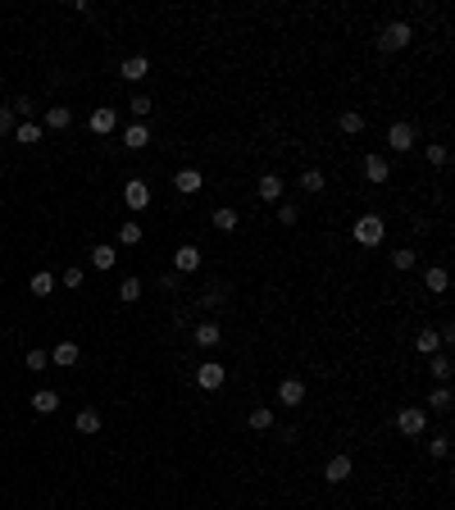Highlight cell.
I'll list each match as a JSON object with an SVG mask.
<instances>
[{
    "label": "cell",
    "mask_w": 455,
    "mask_h": 510,
    "mask_svg": "<svg viewBox=\"0 0 455 510\" xmlns=\"http://www.w3.org/2000/svg\"><path fill=\"white\" fill-rule=\"evenodd\" d=\"M410 23H405V18H396V23H387L383 27V37H378V51H405V46H410Z\"/></svg>",
    "instance_id": "cell-1"
},
{
    "label": "cell",
    "mask_w": 455,
    "mask_h": 510,
    "mask_svg": "<svg viewBox=\"0 0 455 510\" xmlns=\"http://www.w3.org/2000/svg\"><path fill=\"white\" fill-rule=\"evenodd\" d=\"M383 233H387V224H383L378 215L355 219V242H360V246H378V242H383Z\"/></svg>",
    "instance_id": "cell-2"
},
{
    "label": "cell",
    "mask_w": 455,
    "mask_h": 510,
    "mask_svg": "<svg viewBox=\"0 0 455 510\" xmlns=\"http://www.w3.org/2000/svg\"><path fill=\"white\" fill-rule=\"evenodd\" d=\"M396 428H401V433H405V438H419V433H423V428H428V415H423V410H419V406H405V410H401V415H396Z\"/></svg>",
    "instance_id": "cell-3"
},
{
    "label": "cell",
    "mask_w": 455,
    "mask_h": 510,
    "mask_svg": "<svg viewBox=\"0 0 455 510\" xmlns=\"http://www.w3.org/2000/svg\"><path fill=\"white\" fill-rule=\"evenodd\" d=\"M123 200H128V210H137V215H141V210L150 205V187H146V182H141V178L123 182Z\"/></svg>",
    "instance_id": "cell-4"
},
{
    "label": "cell",
    "mask_w": 455,
    "mask_h": 510,
    "mask_svg": "<svg viewBox=\"0 0 455 510\" xmlns=\"http://www.w3.org/2000/svg\"><path fill=\"white\" fill-rule=\"evenodd\" d=\"M224 378H228V369H224V364H214V360L196 369V383H200L205 392H219V388H224Z\"/></svg>",
    "instance_id": "cell-5"
},
{
    "label": "cell",
    "mask_w": 455,
    "mask_h": 510,
    "mask_svg": "<svg viewBox=\"0 0 455 510\" xmlns=\"http://www.w3.org/2000/svg\"><path fill=\"white\" fill-rule=\"evenodd\" d=\"M351 474H355V460H351V456H333V460L323 465V478H328V483H346Z\"/></svg>",
    "instance_id": "cell-6"
},
{
    "label": "cell",
    "mask_w": 455,
    "mask_h": 510,
    "mask_svg": "<svg viewBox=\"0 0 455 510\" xmlns=\"http://www.w3.org/2000/svg\"><path fill=\"white\" fill-rule=\"evenodd\" d=\"M86 128H91L96 137H105V132L119 128V114H114V110H91V114H86Z\"/></svg>",
    "instance_id": "cell-7"
},
{
    "label": "cell",
    "mask_w": 455,
    "mask_h": 510,
    "mask_svg": "<svg viewBox=\"0 0 455 510\" xmlns=\"http://www.w3.org/2000/svg\"><path fill=\"white\" fill-rule=\"evenodd\" d=\"M173 187H178L182 196H196V191L205 187V178H200V169H178L173 173Z\"/></svg>",
    "instance_id": "cell-8"
},
{
    "label": "cell",
    "mask_w": 455,
    "mask_h": 510,
    "mask_svg": "<svg viewBox=\"0 0 455 510\" xmlns=\"http://www.w3.org/2000/svg\"><path fill=\"white\" fill-rule=\"evenodd\" d=\"M387 146L392 151H410L414 146V123H392V128H387Z\"/></svg>",
    "instance_id": "cell-9"
},
{
    "label": "cell",
    "mask_w": 455,
    "mask_h": 510,
    "mask_svg": "<svg viewBox=\"0 0 455 510\" xmlns=\"http://www.w3.org/2000/svg\"><path fill=\"white\" fill-rule=\"evenodd\" d=\"M173 269H178V274H196V269H200V251H196V246H178V251H173Z\"/></svg>",
    "instance_id": "cell-10"
},
{
    "label": "cell",
    "mask_w": 455,
    "mask_h": 510,
    "mask_svg": "<svg viewBox=\"0 0 455 510\" xmlns=\"http://www.w3.org/2000/svg\"><path fill=\"white\" fill-rule=\"evenodd\" d=\"M278 401H283V406H301L305 401V383L301 378H283L278 383Z\"/></svg>",
    "instance_id": "cell-11"
},
{
    "label": "cell",
    "mask_w": 455,
    "mask_h": 510,
    "mask_svg": "<svg viewBox=\"0 0 455 510\" xmlns=\"http://www.w3.org/2000/svg\"><path fill=\"white\" fill-rule=\"evenodd\" d=\"M119 73H123L128 82H141V78L150 73V60H146V55H128V60L119 64Z\"/></svg>",
    "instance_id": "cell-12"
},
{
    "label": "cell",
    "mask_w": 455,
    "mask_h": 510,
    "mask_svg": "<svg viewBox=\"0 0 455 510\" xmlns=\"http://www.w3.org/2000/svg\"><path fill=\"white\" fill-rule=\"evenodd\" d=\"M41 137H46V128H41L37 119H23V123L14 128V141H18V146H37Z\"/></svg>",
    "instance_id": "cell-13"
},
{
    "label": "cell",
    "mask_w": 455,
    "mask_h": 510,
    "mask_svg": "<svg viewBox=\"0 0 455 510\" xmlns=\"http://www.w3.org/2000/svg\"><path fill=\"white\" fill-rule=\"evenodd\" d=\"M123 146H128V151L150 146V128H146V123H128V128H123Z\"/></svg>",
    "instance_id": "cell-14"
},
{
    "label": "cell",
    "mask_w": 455,
    "mask_h": 510,
    "mask_svg": "<svg viewBox=\"0 0 455 510\" xmlns=\"http://www.w3.org/2000/svg\"><path fill=\"white\" fill-rule=\"evenodd\" d=\"M32 410L37 415H55V410H60V392H51V388L32 392Z\"/></svg>",
    "instance_id": "cell-15"
},
{
    "label": "cell",
    "mask_w": 455,
    "mask_h": 510,
    "mask_svg": "<svg viewBox=\"0 0 455 510\" xmlns=\"http://www.w3.org/2000/svg\"><path fill=\"white\" fill-rule=\"evenodd\" d=\"M255 191H259V200H283V178H278V173H264V178L255 182Z\"/></svg>",
    "instance_id": "cell-16"
},
{
    "label": "cell",
    "mask_w": 455,
    "mask_h": 510,
    "mask_svg": "<svg viewBox=\"0 0 455 510\" xmlns=\"http://www.w3.org/2000/svg\"><path fill=\"white\" fill-rule=\"evenodd\" d=\"M69 123H73V110H64V105H55V110H46V114H41V128H51V132L69 128Z\"/></svg>",
    "instance_id": "cell-17"
},
{
    "label": "cell",
    "mask_w": 455,
    "mask_h": 510,
    "mask_svg": "<svg viewBox=\"0 0 455 510\" xmlns=\"http://www.w3.org/2000/svg\"><path fill=\"white\" fill-rule=\"evenodd\" d=\"M210 219H214V228H219V233H232V228L241 224V215H237V210H232V205H219V210H214V215H210Z\"/></svg>",
    "instance_id": "cell-18"
},
{
    "label": "cell",
    "mask_w": 455,
    "mask_h": 510,
    "mask_svg": "<svg viewBox=\"0 0 455 510\" xmlns=\"http://www.w3.org/2000/svg\"><path fill=\"white\" fill-rule=\"evenodd\" d=\"M337 128H342V132H351V137H360V132H364V114H360V110H342Z\"/></svg>",
    "instance_id": "cell-19"
},
{
    "label": "cell",
    "mask_w": 455,
    "mask_h": 510,
    "mask_svg": "<svg viewBox=\"0 0 455 510\" xmlns=\"http://www.w3.org/2000/svg\"><path fill=\"white\" fill-rule=\"evenodd\" d=\"M77 355H82V351H77V342H60V346H55V351H51V360L69 369V364H77Z\"/></svg>",
    "instance_id": "cell-20"
},
{
    "label": "cell",
    "mask_w": 455,
    "mask_h": 510,
    "mask_svg": "<svg viewBox=\"0 0 455 510\" xmlns=\"http://www.w3.org/2000/svg\"><path fill=\"white\" fill-rule=\"evenodd\" d=\"M387 173H392V169H387L383 155H369V160H364V178H369V182H387Z\"/></svg>",
    "instance_id": "cell-21"
},
{
    "label": "cell",
    "mask_w": 455,
    "mask_h": 510,
    "mask_svg": "<svg viewBox=\"0 0 455 510\" xmlns=\"http://www.w3.org/2000/svg\"><path fill=\"white\" fill-rule=\"evenodd\" d=\"M246 424H250V428H255V433H264V428H274V410H269V406H255V410H250V415H246Z\"/></svg>",
    "instance_id": "cell-22"
},
{
    "label": "cell",
    "mask_w": 455,
    "mask_h": 510,
    "mask_svg": "<svg viewBox=\"0 0 455 510\" xmlns=\"http://www.w3.org/2000/svg\"><path fill=\"white\" fill-rule=\"evenodd\" d=\"M91 264L105 274V269H114V264H119V251H114V246H96V251H91Z\"/></svg>",
    "instance_id": "cell-23"
},
{
    "label": "cell",
    "mask_w": 455,
    "mask_h": 510,
    "mask_svg": "<svg viewBox=\"0 0 455 510\" xmlns=\"http://www.w3.org/2000/svg\"><path fill=\"white\" fill-rule=\"evenodd\" d=\"M414 346H419L423 355H437V351H442V338H437V329H423L419 338H414Z\"/></svg>",
    "instance_id": "cell-24"
},
{
    "label": "cell",
    "mask_w": 455,
    "mask_h": 510,
    "mask_svg": "<svg viewBox=\"0 0 455 510\" xmlns=\"http://www.w3.org/2000/svg\"><path fill=\"white\" fill-rule=\"evenodd\" d=\"M428 369H432V378H442V383H447V378H451V355H447V351L428 355Z\"/></svg>",
    "instance_id": "cell-25"
},
{
    "label": "cell",
    "mask_w": 455,
    "mask_h": 510,
    "mask_svg": "<svg viewBox=\"0 0 455 510\" xmlns=\"http://www.w3.org/2000/svg\"><path fill=\"white\" fill-rule=\"evenodd\" d=\"M77 433H101V410H77Z\"/></svg>",
    "instance_id": "cell-26"
},
{
    "label": "cell",
    "mask_w": 455,
    "mask_h": 510,
    "mask_svg": "<svg viewBox=\"0 0 455 510\" xmlns=\"http://www.w3.org/2000/svg\"><path fill=\"white\" fill-rule=\"evenodd\" d=\"M219 338H224V329H219L214 319H210V324H200V329H196V342H200V346H219Z\"/></svg>",
    "instance_id": "cell-27"
},
{
    "label": "cell",
    "mask_w": 455,
    "mask_h": 510,
    "mask_svg": "<svg viewBox=\"0 0 455 510\" xmlns=\"http://www.w3.org/2000/svg\"><path fill=\"white\" fill-rule=\"evenodd\" d=\"M301 191L319 196V191H323V173H319V169H305V173H301Z\"/></svg>",
    "instance_id": "cell-28"
},
{
    "label": "cell",
    "mask_w": 455,
    "mask_h": 510,
    "mask_svg": "<svg viewBox=\"0 0 455 510\" xmlns=\"http://www.w3.org/2000/svg\"><path fill=\"white\" fill-rule=\"evenodd\" d=\"M137 296H141V278H123V283H119V301H137Z\"/></svg>",
    "instance_id": "cell-29"
},
{
    "label": "cell",
    "mask_w": 455,
    "mask_h": 510,
    "mask_svg": "<svg viewBox=\"0 0 455 510\" xmlns=\"http://www.w3.org/2000/svg\"><path fill=\"white\" fill-rule=\"evenodd\" d=\"M119 242H123V246H137V242H141V224H137V219H128V224L119 228Z\"/></svg>",
    "instance_id": "cell-30"
},
{
    "label": "cell",
    "mask_w": 455,
    "mask_h": 510,
    "mask_svg": "<svg viewBox=\"0 0 455 510\" xmlns=\"http://www.w3.org/2000/svg\"><path fill=\"white\" fill-rule=\"evenodd\" d=\"M428 406H432V410H451V388H447V383L428 392Z\"/></svg>",
    "instance_id": "cell-31"
},
{
    "label": "cell",
    "mask_w": 455,
    "mask_h": 510,
    "mask_svg": "<svg viewBox=\"0 0 455 510\" xmlns=\"http://www.w3.org/2000/svg\"><path fill=\"white\" fill-rule=\"evenodd\" d=\"M14 128H18V114L9 105H0V137H14Z\"/></svg>",
    "instance_id": "cell-32"
},
{
    "label": "cell",
    "mask_w": 455,
    "mask_h": 510,
    "mask_svg": "<svg viewBox=\"0 0 455 510\" xmlns=\"http://www.w3.org/2000/svg\"><path fill=\"white\" fill-rule=\"evenodd\" d=\"M55 292V274H32V296H51Z\"/></svg>",
    "instance_id": "cell-33"
},
{
    "label": "cell",
    "mask_w": 455,
    "mask_h": 510,
    "mask_svg": "<svg viewBox=\"0 0 455 510\" xmlns=\"http://www.w3.org/2000/svg\"><path fill=\"white\" fill-rule=\"evenodd\" d=\"M128 110H132V123H141V119H146V114L155 110V105H150V96H132Z\"/></svg>",
    "instance_id": "cell-34"
},
{
    "label": "cell",
    "mask_w": 455,
    "mask_h": 510,
    "mask_svg": "<svg viewBox=\"0 0 455 510\" xmlns=\"http://www.w3.org/2000/svg\"><path fill=\"white\" fill-rule=\"evenodd\" d=\"M447 287H451L447 269H428V292H447Z\"/></svg>",
    "instance_id": "cell-35"
},
{
    "label": "cell",
    "mask_w": 455,
    "mask_h": 510,
    "mask_svg": "<svg viewBox=\"0 0 455 510\" xmlns=\"http://www.w3.org/2000/svg\"><path fill=\"white\" fill-rule=\"evenodd\" d=\"M392 264L405 274V269H414V264H419V255H414V251H396V255H392Z\"/></svg>",
    "instance_id": "cell-36"
},
{
    "label": "cell",
    "mask_w": 455,
    "mask_h": 510,
    "mask_svg": "<svg viewBox=\"0 0 455 510\" xmlns=\"http://www.w3.org/2000/svg\"><path fill=\"white\" fill-rule=\"evenodd\" d=\"M46 364H51V355H46V351H27V369H32V374H41Z\"/></svg>",
    "instance_id": "cell-37"
},
{
    "label": "cell",
    "mask_w": 455,
    "mask_h": 510,
    "mask_svg": "<svg viewBox=\"0 0 455 510\" xmlns=\"http://www.w3.org/2000/svg\"><path fill=\"white\" fill-rule=\"evenodd\" d=\"M278 219H283V224H296V219H301V210H296L292 200H283V210H278Z\"/></svg>",
    "instance_id": "cell-38"
},
{
    "label": "cell",
    "mask_w": 455,
    "mask_h": 510,
    "mask_svg": "<svg viewBox=\"0 0 455 510\" xmlns=\"http://www.w3.org/2000/svg\"><path fill=\"white\" fill-rule=\"evenodd\" d=\"M64 287H82V269H77V264L64 269Z\"/></svg>",
    "instance_id": "cell-39"
},
{
    "label": "cell",
    "mask_w": 455,
    "mask_h": 510,
    "mask_svg": "<svg viewBox=\"0 0 455 510\" xmlns=\"http://www.w3.org/2000/svg\"><path fill=\"white\" fill-rule=\"evenodd\" d=\"M9 110H14V114H23V119H32V110H37V105H32V101H27V96H23V101H14V105H9Z\"/></svg>",
    "instance_id": "cell-40"
},
{
    "label": "cell",
    "mask_w": 455,
    "mask_h": 510,
    "mask_svg": "<svg viewBox=\"0 0 455 510\" xmlns=\"http://www.w3.org/2000/svg\"><path fill=\"white\" fill-rule=\"evenodd\" d=\"M428 451H432V456L442 460V456H447V451H451V442H447V438H432V442H428Z\"/></svg>",
    "instance_id": "cell-41"
},
{
    "label": "cell",
    "mask_w": 455,
    "mask_h": 510,
    "mask_svg": "<svg viewBox=\"0 0 455 510\" xmlns=\"http://www.w3.org/2000/svg\"><path fill=\"white\" fill-rule=\"evenodd\" d=\"M428 160H432V165H447L451 155H447V146H428Z\"/></svg>",
    "instance_id": "cell-42"
},
{
    "label": "cell",
    "mask_w": 455,
    "mask_h": 510,
    "mask_svg": "<svg viewBox=\"0 0 455 510\" xmlns=\"http://www.w3.org/2000/svg\"><path fill=\"white\" fill-rule=\"evenodd\" d=\"M219 301H224V287H214V292L200 296V305H219Z\"/></svg>",
    "instance_id": "cell-43"
}]
</instances>
